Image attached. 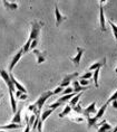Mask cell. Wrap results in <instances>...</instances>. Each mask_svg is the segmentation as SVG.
I'll return each instance as SVG.
<instances>
[{
  "label": "cell",
  "mask_w": 117,
  "mask_h": 132,
  "mask_svg": "<svg viewBox=\"0 0 117 132\" xmlns=\"http://www.w3.org/2000/svg\"><path fill=\"white\" fill-rule=\"evenodd\" d=\"M44 26V24L41 21L38 20H34L31 22V30H30V35H29V40H38L39 36H40V31H41V27Z\"/></svg>",
  "instance_id": "1"
},
{
  "label": "cell",
  "mask_w": 117,
  "mask_h": 132,
  "mask_svg": "<svg viewBox=\"0 0 117 132\" xmlns=\"http://www.w3.org/2000/svg\"><path fill=\"white\" fill-rule=\"evenodd\" d=\"M53 95H54L53 91H46V92H44V93L38 97V100L35 102V104H36V106H37V109L39 111H41V109H43L45 102H46L50 96H53Z\"/></svg>",
  "instance_id": "2"
},
{
  "label": "cell",
  "mask_w": 117,
  "mask_h": 132,
  "mask_svg": "<svg viewBox=\"0 0 117 132\" xmlns=\"http://www.w3.org/2000/svg\"><path fill=\"white\" fill-rule=\"evenodd\" d=\"M0 76H1L2 80L5 81V83L8 87V91L16 92V88H15L14 84H12V82L10 80V75H9V73H7V72H6L5 70H2V68H0Z\"/></svg>",
  "instance_id": "3"
},
{
  "label": "cell",
  "mask_w": 117,
  "mask_h": 132,
  "mask_svg": "<svg viewBox=\"0 0 117 132\" xmlns=\"http://www.w3.org/2000/svg\"><path fill=\"white\" fill-rule=\"evenodd\" d=\"M78 76H79V73H78V72H75V73H71V74H66L64 76L63 81L59 83V86L63 87V88L68 87V85H69L70 82L73 80H75L76 77H78Z\"/></svg>",
  "instance_id": "4"
},
{
  "label": "cell",
  "mask_w": 117,
  "mask_h": 132,
  "mask_svg": "<svg viewBox=\"0 0 117 132\" xmlns=\"http://www.w3.org/2000/svg\"><path fill=\"white\" fill-rule=\"evenodd\" d=\"M9 75H10V80H11V82H12V84H14L16 91H20V92H22V93H26V94H27V90H26V87L20 83V82H18L17 80H16L15 76H14V74H12V73H9Z\"/></svg>",
  "instance_id": "5"
},
{
  "label": "cell",
  "mask_w": 117,
  "mask_h": 132,
  "mask_svg": "<svg viewBox=\"0 0 117 132\" xmlns=\"http://www.w3.org/2000/svg\"><path fill=\"white\" fill-rule=\"evenodd\" d=\"M99 24H100L102 31H105L106 30V19H105V14H104L103 2L99 5Z\"/></svg>",
  "instance_id": "6"
},
{
  "label": "cell",
  "mask_w": 117,
  "mask_h": 132,
  "mask_svg": "<svg viewBox=\"0 0 117 132\" xmlns=\"http://www.w3.org/2000/svg\"><path fill=\"white\" fill-rule=\"evenodd\" d=\"M22 54H24V52H22V49H20V51H18V53L16 54L14 57H12V59H11V62H10V64H9V72H12V70H14V67L16 66V64L20 61V58H21V56H22Z\"/></svg>",
  "instance_id": "7"
},
{
  "label": "cell",
  "mask_w": 117,
  "mask_h": 132,
  "mask_svg": "<svg viewBox=\"0 0 117 132\" xmlns=\"http://www.w3.org/2000/svg\"><path fill=\"white\" fill-rule=\"evenodd\" d=\"M55 17H56V26H60V24L64 20H66L67 17L64 15H61V12L59 11V8H58L57 5H55Z\"/></svg>",
  "instance_id": "8"
},
{
  "label": "cell",
  "mask_w": 117,
  "mask_h": 132,
  "mask_svg": "<svg viewBox=\"0 0 117 132\" xmlns=\"http://www.w3.org/2000/svg\"><path fill=\"white\" fill-rule=\"evenodd\" d=\"M97 113V110H96V102H93L92 104H89L86 109H84V112H83V115H85L86 118L90 117V114H96Z\"/></svg>",
  "instance_id": "9"
},
{
  "label": "cell",
  "mask_w": 117,
  "mask_h": 132,
  "mask_svg": "<svg viewBox=\"0 0 117 132\" xmlns=\"http://www.w3.org/2000/svg\"><path fill=\"white\" fill-rule=\"evenodd\" d=\"M84 52H85V49L82 48V47H77V54L75 57L71 58V62H74L76 65H78L80 63V61H82V57H83V54Z\"/></svg>",
  "instance_id": "10"
},
{
  "label": "cell",
  "mask_w": 117,
  "mask_h": 132,
  "mask_svg": "<svg viewBox=\"0 0 117 132\" xmlns=\"http://www.w3.org/2000/svg\"><path fill=\"white\" fill-rule=\"evenodd\" d=\"M32 53L36 55V57H37V63L38 64H41V63H44L45 61H46V54L45 53H43V52H40L39 49H34L32 51Z\"/></svg>",
  "instance_id": "11"
},
{
  "label": "cell",
  "mask_w": 117,
  "mask_h": 132,
  "mask_svg": "<svg viewBox=\"0 0 117 132\" xmlns=\"http://www.w3.org/2000/svg\"><path fill=\"white\" fill-rule=\"evenodd\" d=\"M21 111H22V106L17 109V112L14 114L11 123H16V124H21Z\"/></svg>",
  "instance_id": "12"
},
{
  "label": "cell",
  "mask_w": 117,
  "mask_h": 132,
  "mask_svg": "<svg viewBox=\"0 0 117 132\" xmlns=\"http://www.w3.org/2000/svg\"><path fill=\"white\" fill-rule=\"evenodd\" d=\"M73 85H74V87H73V93L74 94H77V93H79V92H84V91L87 90V86L86 87L80 86V84H79V82H78V81H75L74 80Z\"/></svg>",
  "instance_id": "13"
},
{
  "label": "cell",
  "mask_w": 117,
  "mask_h": 132,
  "mask_svg": "<svg viewBox=\"0 0 117 132\" xmlns=\"http://www.w3.org/2000/svg\"><path fill=\"white\" fill-rule=\"evenodd\" d=\"M9 92V97H10V104H11V110L14 113L17 112V102L15 100V95H14V92L11 91H8Z\"/></svg>",
  "instance_id": "14"
},
{
  "label": "cell",
  "mask_w": 117,
  "mask_h": 132,
  "mask_svg": "<svg viewBox=\"0 0 117 132\" xmlns=\"http://www.w3.org/2000/svg\"><path fill=\"white\" fill-rule=\"evenodd\" d=\"M107 106H108V103H107V102H106V103H105V104H104V105H103V106H102V108H100V109H99V110H98V111H97V113L95 114V117H94V118H95V119H96V120H97V121H98V120H99V119H100V118H102V117H103V115H104V113H105V111H106V109H107Z\"/></svg>",
  "instance_id": "15"
},
{
  "label": "cell",
  "mask_w": 117,
  "mask_h": 132,
  "mask_svg": "<svg viewBox=\"0 0 117 132\" xmlns=\"http://www.w3.org/2000/svg\"><path fill=\"white\" fill-rule=\"evenodd\" d=\"M105 63H106V59L103 58L102 62H97V63H95V64L90 65V66H89V72H93V71L97 70V68H102L103 66L105 65Z\"/></svg>",
  "instance_id": "16"
},
{
  "label": "cell",
  "mask_w": 117,
  "mask_h": 132,
  "mask_svg": "<svg viewBox=\"0 0 117 132\" xmlns=\"http://www.w3.org/2000/svg\"><path fill=\"white\" fill-rule=\"evenodd\" d=\"M2 4H4V6L8 10H16V9L18 8V4H16V2H9L7 0H4Z\"/></svg>",
  "instance_id": "17"
},
{
  "label": "cell",
  "mask_w": 117,
  "mask_h": 132,
  "mask_svg": "<svg viewBox=\"0 0 117 132\" xmlns=\"http://www.w3.org/2000/svg\"><path fill=\"white\" fill-rule=\"evenodd\" d=\"M21 128V124H16V123H10L7 125H0V130H11V129H19Z\"/></svg>",
  "instance_id": "18"
},
{
  "label": "cell",
  "mask_w": 117,
  "mask_h": 132,
  "mask_svg": "<svg viewBox=\"0 0 117 132\" xmlns=\"http://www.w3.org/2000/svg\"><path fill=\"white\" fill-rule=\"evenodd\" d=\"M82 94H83V92H79V93H77V94L75 95V96L69 101V105H70L71 108H74L75 105L78 104V102H79V98H80V96H82Z\"/></svg>",
  "instance_id": "19"
},
{
  "label": "cell",
  "mask_w": 117,
  "mask_h": 132,
  "mask_svg": "<svg viewBox=\"0 0 117 132\" xmlns=\"http://www.w3.org/2000/svg\"><path fill=\"white\" fill-rule=\"evenodd\" d=\"M75 95H76V94H74V93H71V94H68V95H63V96H61L60 98H58L57 101H58V102H60L61 104H64L65 102H68V101H70L71 98H73V97L75 96Z\"/></svg>",
  "instance_id": "20"
},
{
  "label": "cell",
  "mask_w": 117,
  "mask_h": 132,
  "mask_svg": "<svg viewBox=\"0 0 117 132\" xmlns=\"http://www.w3.org/2000/svg\"><path fill=\"white\" fill-rule=\"evenodd\" d=\"M99 73H100V68H97V70L94 71L93 73V78H94V83H95V86L98 87L99 84H98V77H99Z\"/></svg>",
  "instance_id": "21"
},
{
  "label": "cell",
  "mask_w": 117,
  "mask_h": 132,
  "mask_svg": "<svg viewBox=\"0 0 117 132\" xmlns=\"http://www.w3.org/2000/svg\"><path fill=\"white\" fill-rule=\"evenodd\" d=\"M53 112H54V110H51V109H49V110H45L43 112V114H41V117H40V121L45 122V121H46V119L49 117V115L53 113Z\"/></svg>",
  "instance_id": "22"
},
{
  "label": "cell",
  "mask_w": 117,
  "mask_h": 132,
  "mask_svg": "<svg viewBox=\"0 0 117 132\" xmlns=\"http://www.w3.org/2000/svg\"><path fill=\"white\" fill-rule=\"evenodd\" d=\"M110 129H112V125L106 122L105 124H103L102 127H99V129H98V131L97 132H107V131H109Z\"/></svg>",
  "instance_id": "23"
},
{
  "label": "cell",
  "mask_w": 117,
  "mask_h": 132,
  "mask_svg": "<svg viewBox=\"0 0 117 132\" xmlns=\"http://www.w3.org/2000/svg\"><path fill=\"white\" fill-rule=\"evenodd\" d=\"M86 119H87V123H88V128L96 127V125H97V120H96L95 118L88 117V118H86Z\"/></svg>",
  "instance_id": "24"
},
{
  "label": "cell",
  "mask_w": 117,
  "mask_h": 132,
  "mask_svg": "<svg viewBox=\"0 0 117 132\" xmlns=\"http://www.w3.org/2000/svg\"><path fill=\"white\" fill-rule=\"evenodd\" d=\"M71 110H73V109H71L70 105H67V106L65 108V110H64V111L59 114V118H64V117H66L67 114H69V113H70V111H71Z\"/></svg>",
  "instance_id": "25"
},
{
  "label": "cell",
  "mask_w": 117,
  "mask_h": 132,
  "mask_svg": "<svg viewBox=\"0 0 117 132\" xmlns=\"http://www.w3.org/2000/svg\"><path fill=\"white\" fill-rule=\"evenodd\" d=\"M73 110L76 112V113H79V114H83V112H84V109L82 108V105H80L79 103H78L77 105H75L74 108H71Z\"/></svg>",
  "instance_id": "26"
},
{
  "label": "cell",
  "mask_w": 117,
  "mask_h": 132,
  "mask_svg": "<svg viewBox=\"0 0 117 132\" xmlns=\"http://www.w3.org/2000/svg\"><path fill=\"white\" fill-rule=\"evenodd\" d=\"M109 25H110V27H112L113 29V34H114V37H115V39L117 40V26L114 24L113 21H109Z\"/></svg>",
  "instance_id": "27"
},
{
  "label": "cell",
  "mask_w": 117,
  "mask_h": 132,
  "mask_svg": "<svg viewBox=\"0 0 117 132\" xmlns=\"http://www.w3.org/2000/svg\"><path fill=\"white\" fill-rule=\"evenodd\" d=\"M92 76H93V72H87V73L83 74L82 76H80V78H82V80H87V81H88Z\"/></svg>",
  "instance_id": "28"
},
{
  "label": "cell",
  "mask_w": 117,
  "mask_h": 132,
  "mask_svg": "<svg viewBox=\"0 0 117 132\" xmlns=\"http://www.w3.org/2000/svg\"><path fill=\"white\" fill-rule=\"evenodd\" d=\"M35 121H36V115H35V114H31L30 117H29V121H28V123H26V124H29V125H30V127L32 128V125H34Z\"/></svg>",
  "instance_id": "29"
},
{
  "label": "cell",
  "mask_w": 117,
  "mask_h": 132,
  "mask_svg": "<svg viewBox=\"0 0 117 132\" xmlns=\"http://www.w3.org/2000/svg\"><path fill=\"white\" fill-rule=\"evenodd\" d=\"M117 100V90L115 91V92H114V93H113V95H112V96H110L109 98H108V100H107V103H110V102H113V101H116Z\"/></svg>",
  "instance_id": "30"
},
{
  "label": "cell",
  "mask_w": 117,
  "mask_h": 132,
  "mask_svg": "<svg viewBox=\"0 0 117 132\" xmlns=\"http://www.w3.org/2000/svg\"><path fill=\"white\" fill-rule=\"evenodd\" d=\"M61 104L60 102H58V101H56L55 103H53V104H50L49 105V109H51V110H55V109H57V108H59V106H61Z\"/></svg>",
  "instance_id": "31"
},
{
  "label": "cell",
  "mask_w": 117,
  "mask_h": 132,
  "mask_svg": "<svg viewBox=\"0 0 117 132\" xmlns=\"http://www.w3.org/2000/svg\"><path fill=\"white\" fill-rule=\"evenodd\" d=\"M64 95H68V94H71L73 93V87H66V88H64V91L61 92Z\"/></svg>",
  "instance_id": "32"
},
{
  "label": "cell",
  "mask_w": 117,
  "mask_h": 132,
  "mask_svg": "<svg viewBox=\"0 0 117 132\" xmlns=\"http://www.w3.org/2000/svg\"><path fill=\"white\" fill-rule=\"evenodd\" d=\"M78 82H79L80 86H84V87H86L87 85L89 84V82L87 81V80H82V78H79V81H78Z\"/></svg>",
  "instance_id": "33"
},
{
  "label": "cell",
  "mask_w": 117,
  "mask_h": 132,
  "mask_svg": "<svg viewBox=\"0 0 117 132\" xmlns=\"http://www.w3.org/2000/svg\"><path fill=\"white\" fill-rule=\"evenodd\" d=\"M64 91V88L63 87H60V86H58V87H56L55 90L53 91V94L54 95H56V94H59V93H61V92Z\"/></svg>",
  "instance_id": "34"
},
{
  "label": "cell",
  "mask_w": 117,
  "mask_h": 132,
  "mask_svg": "<svg viewBox=\"0 0 117 132\" xmlns=\"http://www.w3.org/2000/svg\"><path fill=\"white\" fill-rule=\"evenodd\" d=\"M37 45H38V40H32V42H31V44H30V49H31V51L36 49Z\"/></svg>",
  "instance_id": "35"
},
{
  "label": "cell",
  "mask_w": 117,
  "mask_h": 132,
  "mask_svg": "<svg viewBox=\"0 0 117 132\" xmlns=\"http://www.w3.org/2000/svg\"><path fill=\"white\" fill-rule=\"evenodd\" d=\"M43 124H44V122L39 120L38 125H37V130H38V132H43Z\"/></svg>",
  "instance_id": "36"
},
{
  "label": "cell",
  "mask_w": 117,
  "mask_h": 132,
  "mask_svg": "<svg viewBox=\"0 0 117 132\" xmlns=\"http://www.w3.org/2000/svg\"><path fill=\"white\" fill-rule=\"evenodd\" d=\"M70 120L71 121H75V122H83L84 121V118H80V117H78V118H70Z\"/></svg>",
  "instance_id": "37"
},
{
  "label": "cell",
  "mask_w": 117,
  "mask_h": 132,
  "mask_svg": "<svg viewBox=\"0 0 117 132\" xmlns=\"http://www.w3.org/2000/svg\"><path fill=\"white\" fill-rule=\"evenodd\" d=\"M27 97H28V95L26 94V93H22L20 95V97H19V100H21V101H25V100H27Z\"/></svg>",
  "instance_id": "38"
},
{
  "label": "cell",
  "mask_w": 117,
  "mask_h": 132,
  "mask_svg": "<svg viewBox=\"0 0 117 132\" xmlns=\"http://www.w3.org/2000/svg\"><path fill=\"white\" fill-rule=\"evenodd\" d=\"M15 93H16V97L19 98V97H20V95L22 94V92H20V91H16Z\"/></svg>",
  "instance_id": "39"
},
{
  "label": "cell",
  "mask_w": 117,
  "mask_h": 132,
  "mask_svg": "<svg viewBox=\"0 0 117 132\" xmlns=\"http://www.w3.org/2000/svg\"><path fill=\"white\" fill-rule=\"evenodd\" d=\"M112 105H113L114 109H116V110H117V100H116V101H113V102H112Z\"/></svg>",
  "instance_id": "40"
},
{
  "label": "cell",
  "mask_w": 117,
  "mask_h": 132,
  "mask_svg": "<svg viewBox=\"0 0 117 132\" xmlns=\"http://www.w3.org/2000/svg\"><path fill=\"white\" fill-rule=\"evenodd\" d=\"M2 96H4V94H2V92L0 91V100H1V97H2Z\"/></svg>",
  "instance_id": "41"
},
{
  "label": "cell",
  "mask_w": 117,
  "mask_h": 132,
  "mask_svg": "<svg viewBox=\"0 0 117 132\" xmlns=\"http://www.w3.org/2000/svg\"><path fill=\"white\" fill-rule=\"evenodd\" d=\"M113 132H117V125H116V128H115V129H114V130H113Z\"/></svg>",
  "instance_id": "42"
},
{
  "label": "cell",
  "mask_w": 117,
  "mask_h": 132,
  "mask_svg": "<svg viewBox=\"0 0 117 132\" xmlns=\"http://www.w3.org/2000/svg\"><path fill=\"white\" fill-rule=\"evenodd\" d=\"M0 132H7V131H4V130H0Z\"/></svg>",
  "instance_id": "43"
},
{
  "label": "cell",
  "mask_w": 117,
  "mask_h": 132,
  "mask_svg": "<svg viewBox=\"0 0 117 132\" xmlns=\"http://www.w3.org/2000/svg\"><path fill=\"white\" fill-rule=\"evenodd\" d=\"M115 72H116V73H117V67H116V68H115Z\"/></svg>",
  "instance_id": "44"
}]
</instances>
